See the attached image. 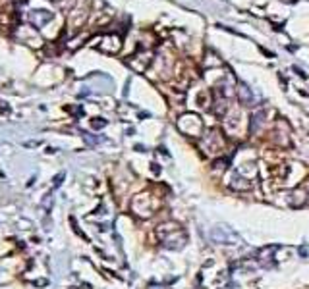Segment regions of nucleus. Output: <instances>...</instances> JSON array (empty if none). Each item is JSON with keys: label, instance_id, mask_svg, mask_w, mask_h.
<instances>
[{"label": "nucleus", "instance_id": "1", "mask_svg": "<svg viewBox=\"0 0 309 289\" xmlns=\"http://www.w3.org/2000/svg\"><path fill=\"white\" fill-rule=\"evenodd\" d=\"M157 237L162 243V247L170 249V251H182L188 245V233L186 230L178 224V222H162L157 228Z\"/></svg>", "mask_w": 309, "mask_h": 289}, {"label": "nucleus", "instance_id": "2", "mask_svg": "<svg viewBox=\"0 0 309 289\" xmlns=\"http://www.w3.org/2000/svg\"><path fill=\"white\" fill-rule=\"evenodd\" d=\"M176 128L182 131L184 135H188V137H201V135H203V130H205L203 120L197 114L180 116L176 122Z\"/></svg>", "mask_w": 309, "mask_h": 289}, {"label": "nucleus", "instance_id": "3", "mask_svg": "<svg viewBox=\"0 0 309 289\" xmlns=\"http://www.w3.org/2000/svg\"><path fill=\"white\" fill-rule=\"evenodd\" d=\"M211 237H213V241L222 243V245H240V243H242L240 235H238L232 228H228L226 224L215 226V228L211 230Z\"/></svg>", "mask_w": 309, "mask_h": 289}, {"label": "nucleus", "instance_id": "4", "mask_svg": "<svg viewBox=\"0 0 309 289\" xmlns=\"http://www.w3.org/2000/svg\"><path fill=\"white\" fill-rule=\"evenodd\" d=\"M221 135L222 133H219V130H211L205 135L203 148L207 150V154H217V152H222V148H224V141H222Z\"/></svg>", "mask_w": 309, "mask_h": 289}, {"label": "nucleus", "instance_id": "5", "mask_svg": "<svg viewBox=\"0 0 309 289\" xmlns=\"http://www.w3.org/2000/svg\"><path fill=\"white\" fill-rule=\"evenodd\" d=\"M288 202L294 206V208H300V206H304L306 202H308V191L306 187H298V189H292L290 193H288Z\"/></svg>", "mask_w": 309, "mask_h": 289}, {"label": "nucleus", "instance_id": "6", "mask_svg": "<svg viewBox=\"0 0 309 289\" xmlns=\"http://www.w3.org/2000/svg\"><path fill=\"white\" fill-rule=\"evenodd\" d=\"M236 93H238V101L242 104H246V106L253 104V93H251V89L246 83H240L238 89H236Z\"/></svg>", "mask_w": 309, "mask_h": 289}, {"label": "nucleus", "instance_id": "7", "mask_svg": "<svg viewBox=\"0 0 309 289\" xmlns=\"http://www.w3.org/2000/svg\"><path fill=\"white\" fill-rule=\"evenodd\" d=\"M230 187L236 189V191H248L251 189V183L248 179H244L240 172H232V179H230Z\"/></svg>", "mask_w": 309, "mask_h": 289}, {"label": "nucleus", "instance_id": "8", "mask_svg": "<svg viewBox=\"0 0 309 289\" xmlns=\"http://www.w3.org/2000/svg\"><path fill=\"white\" fill-rule=\"evenodd\" d=\"M263 116H265V112H263V110H261V112H257V114L253 116V122L250 124V131H251V133H255V131L259 130V126H261V122H263V120H261Z\"/></svg>", "mask_w": 309, "mask_h": 289}, {"label": "nucleus", "instance_id": "9", "mask_svg": "<svg viewBox=\"0 0 309 289\" xmlns=\"http://www.w3.org/2000/svg\"><path fill=\"white\" fill-rule=\"evenodd\" d=\"M104 124H106V122H95V124H93V126H95V128H103Z\"/></svg>", "mask_w": 309, "mask_h": 289}]
</instances>
